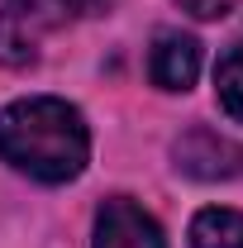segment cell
Here are the masks:
<instances>
[{"instance_id": "obj_8", "label": "cell", "mask_w": 243, "mask_h": 248, "mask_svg": "<svg viewBox=\"0 0 243 248\" xmlns=\"http://www.w3.org/2000/svg\"><path fill=\"white\" fill-rule=\"evenodd\" d=\"M182 10H191L196 19H219V15H229L239 0H177Z\"/></svg>"}, {"instance_id": "obj_9", "label": "cell", "mask_w": 243, "mask_h": 248, "mask_svg": "<svg viewBox=\"0 0 243 248\" xmlns=\"http://www.w3.org/2000/svg\"><path fill=\"white\" fill-rule=\"evenodd\" d=\"M62 5H67V10H76V15H100L110 0H62Z\"/></svg>"}, {"instance_id": "obj_6", "label": "cell", "mask_w": 243, "mask_h": 248, "mask_svg": "<svg viewBox=\"0 0 243 248\" xmlns=\"http://www.w3.org/2000/svg\"><path fill=\"white\" fill-rule=\"evenodd\" d=\"M191 248H243V215L210 205L191 219Z\"/></svg>"}, {"instance_id": "obj_3", "label": "cell", "mask_w": 243, "mask_h": 248, "mask_svg": "<svg viewBox=\"0 0 243 248\" xmlns=\"http://www.w3.org/2000/svg\"><path fill=\"white\" fill-rule=\"evenodd\" d=\"M172 157H177V167L186 177H196V182H229V177L243 172V148L234 139H224L219 129H205V124L186 129L177 139V148H172Z\"/></svg>"}, {"instance_id": "obj_1", "label": "cell", "mask_w": 243, "mask_h": 248, "mask_svg": "<svg viewBox=\"0 0 243 248\" xmlns=\"http://www.w3.org/2000/svg\"><path fill=\"white\" fill-rule=\"evenodd\" d=\"M0 157L48 186L81 177L91 157V134H86L81 110L58 95H33V100L5 105L0 110Z\"/></svg>"}, {"instance_id": "obj_2", "label": "cell", "mask_w": 243, "mask_h": 248, "mask_svg": "<svg viewBox=\"0 0 243 248\" xmlns=\"http://www.w3.org/2000/svg\"><path fill=\"white\" fill-rule=\"evenodd\" d=\"M67 15L62 0H0V62L19 67L38 58V38Z\"/></svg>"}, {"instance_id": "obj_4", "label": "cell", "mask_w": 243, "mask_h": 248, "mask_svg": "<svg viewBox=\"0 0 243 248\" xmlns=\"http://www.w3.org/2000/svg\"><path fill=\"white\" fill-rule=\"evenodd\" d=\"M95 248H167V239L148 210H138L129 196H110L95 215Z\"/></svg>"}, {"instance_id": "obj_5", "label": "cell", "mask_w": 243, "mask_h": 248, "mask_svg": "<svg viewBox=\"0 0 243 248\" xmlns=\"http://www.w3.org/2000/svg\"><path fill=\"white\" fill-rule=\"evenodd\" d=\"M148 77H152V86H162V91H186L200 77V43L191 33L162 29L152 38V53H148Z\"/></svg>"}, {"instance_id": "obj_7", "label": "cell", "mask_w": 243, "mask_h": 248, "mask_svg": "<svg viewBox=\"0 0 243 248\" xmlns=\"http://www.w3.org/2000/svg\"><path fill=\"white\" fill-rule=\"evenodd\" d=\"M214 95H219L224 115L243 124V43L219 53V62H214Z\"/></svg>"}]
</instances>
